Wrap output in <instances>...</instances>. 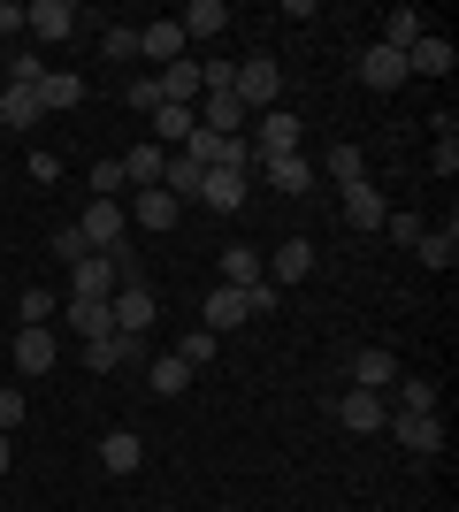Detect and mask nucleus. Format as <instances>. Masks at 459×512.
I'll list each match as a JSON object with an SVG mask.
<instances>
[{
    "instance_id": "nucleus-1",
    "label": "nucleus",
    "mask_w": 459,
    "mask_h": 512,
    "mask_svg": "<svg viewBox=\"0 0 459 512\" xmlns=\"http://www.w3.org/2000/svg\"><path fill=\"white\" fill-rule=\"evenodd\" d=\"M238 107L245 115H268V107H284V69H276V54H245L238 62Z\"/></svg>"
},
{
    "instance_id": "nucleus-2",
    "label": "nucleus",
    "mask_w": 459,
    "mask_h": 512,
    "mask_svg": "<svg viewBox=\"0 0 459 512\" xmlns=\"http://www.w3.org/2000/svg\"><path fill=\"white\" fill-rule=\"evenodd\" d=\"M77 237H85V253H108V245H123V237H131V214H123V199H92V207L77 214Z\"/></svg>"
},
{
    "instance_id": "nucleus-3",
    "label": "nucleus",
    "mask_w": 459,
    "mask_h": 512,
    "mask_svg": "<svg viewBox=\"0 0 459 512\" xmlns=\"http://www.w3.org/2000/svg\"><path fill=\"white\" fill-rule=\"evenodd\" d=\"M306 146V123L291 115V107H268L261 115V138H253V161H284V153Z\"/></svg>"
},
{
    "instance_id": "nucleus-4",
    "label": "nucleus",
    "mask_w": 459,
    "mask_h": 512,
    "mask_svg": "<svg viewBox=\"0 0 459 512\" xmlns=\"http://www.w3.org/2000/svg\"><path fill=\"white\" fill-rule=\"evenodd\" d=\"M383 421H391L383 390H360V383H352L345 398H337V428H352V436H383Z\"/></svg>"
},
{
    "instance_id": "nucleus-5",
    "label": "nucleus",
    "mask_w": 459,
    "mask_h": 512,
    "mask_svg": "<svg viewBox=\"0 0 459 512\" xmlns=\"http://www.w3.org/2000/svg\"><path fill=\"white\" fill-rule=\"evenodd\" d=\"M383 428H391L414 459H437V451H444V413H391Z\"/></svg>"
},
{
    "instance_id": "nucleus-6",
    "label": "nucleus",
    "mask_w": 459,
    "mask_h": 512,
    "mask_svg": "<svg viewBox=\"0 0 459 512\" xmlns=\"http://www.w3.org/2000/svg\"><path fill=\"white\" fill-rule=\"evenodd\" d=\"M108 314H115V329H123V337H146L153 314H161V299H153L146 283H123V291L108 299Z\"/></svg>"
},
{
    "instance_id": "nucleus-7",
    "label": "nucleus",
    "mask_w": 459,
    "mask_h": 512,
    "mask_svg": "<svg viewBox=\"0 0 459 512\" xmlns=\"http://www.w3.org/2000/svg\"><path fill=\"white\" fill-rule=\"evenodd\" d=\"M23 31L39 46H62L69 31H77V8H69V0H31V8H23Z\"/></svg>"
},
{
    "instance_id": "nucleus-8",
    "label": "nucleus",
    "mask_w": 459,
    "mask_h": 512,
    "mask_svg": "<svg viewBox=\"0 0 459 512\" xmlns=\"http://www.w3.org/2000/svg\"><path fill=\"white\" fill-rule=\"evenodd\" d=\"M360 85H368V92H398V85H414V77H406V54L375 39L368 54H360Z\"/></svg>"
},
{
    "instance_id": "nucleus-9",
    "label": "nucleus",
    "mask_w": 459,
    "mask_h": 512,
    "mask_svg": "<svg viewBox=\"0 0 459 512\" xmlns=\"http://www.w3.org/2000/svg\"><path fill=\"white\" fill-rule=\"evenodd\" d=\"M54 360H62L54 329H46V321H23V329H16V375H46Z\"/></svg>"
},
{
    "instance_id": "nucleus-10",
    "label": "nucleus",
    "mask_w": 459,
    "mask_h": 512,
    "mask_svg": "<svg viewBox=\"0 0 459 512\" xmlns=\"http://www.w3.org/2000/svg\"><path fill=\"white\" fill-rule=\"evenodd\" d=\"M245 199H253V176H230V169H207V176H199V207L238 214Z\"/></svg>"
},
{
    "instance_id": "nucleus-11",
    "label": "nucleus",
    "mask_w": 459,
    "mask_h": 512,
    "mask_svg": "<svg viewBox=\"0 0 459 512\" xmlns=\"http://www.w3.org/2000/svg\"><path fill=\"white\" fill-rule=\"evenodd\" d=\"M253 176H268V192H284V199H306V192H314V161H306V153H284V161H261Z\"/></svg>"
},
{
    "instance_id": "nucleus-12",
    "label": "nucleus",
    "mask_w": 459,
    "mask_h": 512,
    "mask_svg": "<svg viewBox=\"0 0 459 512\" xmlns=\"http://www.w3.org/2000/svg\"><path fill=\"white\" fill-rule=\"evenodd\" d=\"M138 352H146V337H123V329H108V337H92V344H85V367H92V375H115V367H131Z\"/></svg>"
},
{
    "instance_id": "nucleus-13",
    "label": "nucleus",
    "mask_w": 459,
    "mask_h": 512,
    "mask_svg": "<svg viewBox=\"0 0 459 512\" xmlns=\"http://www.w3.org/2000/svg\"><path fill=\"white\" fill-rule=\"evenodd\" d=\"M406 77H452V39H444V31H421V39L406 46Z\"/></svg>"
},
{
    "instance_id": "nucleus-14",
    "label": "nucleus",
    "mask_w": 459,
    "mask_h": 512,
    "mask_svg": "<svg viewBox=\"0 0 459 512\" xmlns=\"http://www.w3.org/2000/svg\"><path fill=\"white\" fill-rule=\"evenodd\" d=\"M314 276V245H306V237H284V245H276V260H268V283H276V291H291V283H306Z\"/></svg>"
},
{
    "instance_id": "nucleus-15",
    "label": "nucleus",
    "mask_w": 459,
    "mask_h": 512,
    "mask_svg": "<svg viewBox=\"0 0 459 512\" xmlns=\"http://www.w3.org/2000/svg\"><path fill=\"white\" fill-rule=\"evenodd\" d=\"M138 222V230H176V222H184V199H169L161 192V184H146V192H138V207H123Z\"/></svg>"
},
{
    "instance_id": "nucleus-16",
    "label": "nucleus",
    "mask_w": 459,
    "mask_h": 512,
    "mask_svg": "<svg viewBox=\"0 0 459 512\" xmlns=\"http://www.w3.org/2000/svg\"><path fill=\"white\" fill-rule=\"evenodd\" d=\"M352 383H360V390H391V383H398V352H391V344L352 352Z\"/></svg>"
},
{
    "instance_id": "nucleus-17",
    "label": "nucleus",
    "mask_w": 459,
    "mask_h": 512,
    "mask_svg": "<svg viewBox=\"0 0 459 512\" xmlns=\"http://www.w3.org/2000/svg\"><path fill=\"white\" fill-rule=\"evenodd\" d=\"M138 54H146V62H184V54H192V46H184V23H146V31H138Z\"/></svg>"
},
{
    "instance_id": "nucleus-18",
    "label": "nucleus",
    "mask_w": 459,
    "mask_h": 512,
    "mask_svg": "<svg viewBox=\"0 0 459 512\" xmlns=\"http://www.w3.org/2000/svg\"><path fill=\"white\" fill-rule=\"evenodd\" d=\"M146 123H153V146L169 153V146H184V138L199 130V107H169V100H161V107L146 115Z\"/></svg>"
},
{
    "instance_id": "nucleus-19",
    "label": "nucleus",
    "mask_w": 459,
    "mask_h": 512,
    "mask_svg": "<svg viewBox=\"0 0 459 512\" xmlns=\"http://www.w3.org/2000/svg\"><path fill=\"white\" fill-rule=\"evenodd\" d=\"M115 291H123V283H115V268H108L100 253L77 260V276H69V299H115Z\"/></svg>"
},
{
    "instance_id": "nucleus-20",
    "label": "nucleus",
    "mask_w": 459,
    "mask_h": 512,
    "mask_svg": "<svg viewBox=\"0 0 459 512\" xmlns=\"http://www.w3.org/2000/svg\"><path fill=\"white\" fill-rule=\"evenodd\" d=\"M176 23H184V46L192 39H222V31H230V0H192Z\"/></svg>"
},
{
    "instance_id": "nucleus-21",
    "label": "nucleus",
    "mask_w": 459,
    "mask_h": 512,
    "mask_svg": "<svg viewBox=\"0 0 459 512\" xmlns=\"http://www.w3.org/2000/svg\"><path fill=\"white\" fill-rule=\"evenodd\" d=\"M199 130H215V138H238V130H245L238 92H207V100H199Z\"/></svg>"
},
{
    "instance_id": "nucleus-22",
    "label": "nucleus",
    "mask_w": 459,
    "mask_h": 512,
    "mask_svg": "<svg viewBox=\"0 0 459 512\" xmlns=\"http://www.w3.org/2000/svg\"><path fill=\"white\" fill-rule=\"evenodd\" d=\"M345 222L352 230H383V222H391L383 192H375V184H345Z\"/></svg>"
},
{
    "instance_id": "nucleus-23",
    "label": "nucleus",
    "mask_w": 459,
    "mask_h": 512,
    "mask_svg": "<svg viewBox=\"0 0 459 512\" xmlns=\"http://www.w3.org/2000/svg\"><path fill=\"white\" fill-rule=\"evenodd\" d=\"M414 253H421V268H437V276H444V268H459V222L444 214V230H421Z\"/></svg>"
},
{
    "instance_id": "nucleus-24",
    "label": "nucleus",
    "mask_w": 459,
    "mask_h": 512,
    "mask_svg": "<svg viewBox=\"0 0 459 512\" xmlns=\"http://www.w3.org/2000/svg\"><path fill=\"white\" fill-rule=\"evenodd\" d=\"M153 85H161V100H169V107H199V62L184 54V62H169Z\"/></svg>"
},
{
    "instance_id": "nucleus-25",
    "label": "nucleus",
    "mask_w": 459,
    "mask_h": 512,
    "mask_svg": "<svg viewBox=\"0 0 459 512\" xmlns=\"http://www.w3.org/2000/svg\"><path fill=\"white\" fill-rule=\"evenodd\" d=\"M100 467L108 474H138L146 467V444H138L131 428H115V436H100Z\"/></svg>"
},
{
    "instance_id": "nucleus-26",
    "label": "nucleus",
    "mask_w": 459,
    "mask_h": 512,
    "mask_svg": "<svg viewBox=\"0 0 459 512\" xmlns=\"http://www.w3.org/2000/svg\"><path fill=\"white\" fill-rule=\"evenodd\" d=\"M199 176H207V169H199L192 153H169V161H161V192L192 207V199H199Z\"/></svg>"
},
{
    "instance_id": "nucleus-27",
    "label": "nucleus",
    "mask_w": 459,
    "mask_h": 512,
    "mask_svg": "<svg viewBox=\"0 0 459 512\" xmlns=\"http://www.w3.org/2000/svg\"><path fill=\"white\" fill-rule=\"evenodd\" d=\"M253 321V306H245V291H230V283H215L207 291V329H245Z\"/></svg>"
},
{
    "instance_id": "nucleus-28",
    "label": "nucleus",
    "mask_w": 459,
    "mask_h": 512,
    "mask_svg": "<svg viewBox=\"0 0 459 512\" xmlns=\"http://www.w3.org/2000/svg\"><path fill=\"white\" fill-rule=\"evenodd\" d=\"M215 268H222V283H230V291H253V283H268V276H261V253H253V245H230Z\"/></svg>"
},
{
    "instance_id": "nucleus-29",
    "label": "nucleus",
    "mask_w": 459,
    "mask_h": 512,
    "mask_svg": "<svg viewBox=\"0 0 459 512\" xmlns=\"http://www.w3.org/2000/svg\"><path fill=\"white\" fill-rule=\"evenodd\" d=\"M146 390L153 398H184V390H192V367L176 360V352H161V360L146 367Z\"/></svg>"
},
{
    "instance_id": "nucleus-30",
    "label": "nucleus",
    "mask_w": 459,
    "mask_h": 512,
    "mask_svg": "<svg viewBox=\"0 0 459 512\" xmlns=\"http://www.w3.org/2000/svg\"><path fill=\"white\" fill-rule=\"evenodd\" d=\"M69 329H77V337H108L115 329V314H108V299H69Z\"/></svg>"
},
{
    "instance_id": "nucleus-31",
    "label": "nucleus",
    "mask_w": 459,
    "mask_h": 512,
    "mask_svg": "<svg viewBox=\"0 0 459 512\" xmlns=\"http://www.w3.org/2000/svg\"><path fill=\"white\" fill-rule=\"evenodd\" d=\"M39 77H46V54H39V46H16V62H8L0 85H8V92H39Z\"/></svg>"
},
{
    "instance_id": "nucleus-32",
    "label": "nucleus",
    "mask_w": 459,
    "mask_h": 512,
    "mask_svg": "<svg viewBox=\"0 0 459 512\" xmlns=\"http://www.w3.org/2000/svg\"><path fill=\"white\" fill-rule=\"evenodd\" d=\"M161 161H169L161 146H131V153H123V184H138V192H146V184H161Z\"/></svg>"
},
{
    "instance_id": "nucleus-33",
    "label": "nucleus",
    "mask_w": 459,
    "mask_h": 512,
    "mask_svg": "<svg viewBox=\"0 0 459 512\" xmlns=\"http://www.w3.org/2000/svg\"><path fill=\"white\" fill-rule=\"evenodd\" d=\"M421 31H429V16H421V8H391V16H383V46H398V54H406Z\"/></svg>"
},
{
    "instance_id": "nucleus-34",
    "label": "nucleus",
    "mask_w": 459,
    "mask_h": 512,
    "mask_svg": "<svg viewBox=\"0 0 459 512\" xmlns=\"http://www.w3.org/2000/svg\"><path fill=\"white\" fill-rule=\"evenodd\" d=\"M85 100V77H69V69H46L39 77V107H77Z\"/></svg>"
},
{
    "instance_id": "nucleus-35",
    "label": "nucleus",
    "mask_w": 459,
    "mask_h": 512,
    "mask_svg": "<svg viewBox=\"0 0 459 512\" xmlns=\"http://www.w3.org/2000/svg\"><path fill=\"white\" fill-rule=\"evenodd\" d=\"M39 115H46L39 92H8V85H0V123H8V130H31Z\"/></svg>"
},
{
    "instance_id": "nucleus-36",
    "label": "nucleus",
    "mask_w": 459,
    "mask_h": 512,
    "mask_svg": "<svg viewBox=\"0 0 459 512\" xmlns=\"http://www.w3.org/2000/svg\"><path fill=\"white\" fill-rule=\"evenodd\" d=\"M329 176L337 184H368V146H329Z\"/></svg>"
},
{
    "instance_id": "nucleus-37",
    "label": "nucleus",
    "mask_w": 459,
    "mask_h": 512,
    "mask_svg": "<svg viewBox=\"0 0 459 512\" xmlns=\"http://www.w3.org/2000/svg\"><path fill=\"white\" fill-rule=\"evenodd\" d=\"M398 413H437V383H421V375H398Z\"/></svg>"
},
{
    "instance_id": "nucleus-38",
    "label": "nucleus",
    "mask_w": 459,
    "mask_h": 512,
    "mask_svg": "<svg viewBox=\"0 0 459 512\" xmlns=\"http://www.w3.org/2000/svg\"><path fill=\"white\" fill-rule=\"evenodd\" d=\"M215 352H222V337H215V329H192V337L176 344V360L192 367V375H199V367H207V360H215Z\"/></svg>"
},
{
    "instance_id": "nucleus-39",
    "label": "nucleus",
    "mask_w": 459,
    "mask_h": 512,
    "mask_svg": "<svg viewBox=\"0 0 459 512\" xmlns=\"http://www.w3.org/2000/svg\"><path fill=\"white\" fill-rule=\"evenodd\" d=\"M429 169H437V176H452V169H459V130H452V115L437 123V146H429Z\"/></svg>"
},
{
    "instance_id": "nucleus-40",
    "label": "nucleus",
    "mask_w": 459,
    "mask_h": 512,
    "mask_svg": "<svg viewBox=\"0 0 459 512\" xmlns=\"http://www.w3.org/2000/svg\"><path fill=\"white\" fill-rule=\"evenodd\" d=\"M100 54H108V62H131V54H138V31H131V23H108V31H100Z\"/></svg>"
},
{
    "instance_id": "nucleus-41",
    "label": "nucleus",
    "mask_w": 459,
    "mask_h": 512,
    "mask_svg": "<svg viewBox=\"0 0 459 512\" xmlns=\"http://www.w3.org/2000/svg\"><path fill=\"white\" fill-rule=\"evenodd\" d=\"M123 107H131V115H153V107H161V85H153V77H138V85H123Z\"/></svg>"
},
{
    "instance_id": "nucleus-42",
    "label": "nucleus",
    "mask_w": 459,
    "mask_h": 512,
    "mask_svg": "<svg viewBox=\"0 0 459 512\" xmlns=\"http://www.w3.org/2000/svg\"><path fill=\"white\" fill-rule=\"evenodd\" d=\"M123 192V161H100V169H92V199H115Z\"/></svg>"
},
{
    "instance_id": "nucleus-43",
    "label": "nucleus",
    "mask_w": 459,
    "mask_h": 512,
    "mask_svg": "<svg viewBox=\"0 0 459 512\" xmlns=\"http://www.w3.org/2000/svg\"><path fill=\"white\" fill-rule=\"evenodd\" d=\"M383 230H391L398 245H421V230H429V222H421V214H391V222H383Z\"/></svg>"
},
{
    "instance_id": "nucleus-44",
    "label": "nucleus",
    "mask_w": 459,
    "mask_h": 512,
    "mask_svg": "<svg viewBox=\"0 0 459 512\" xmlns=\"http://www.w3.org/2000/svg\"><path fill=\"white\" fill-rule=\"evenodd\" d=\"M23 428V390H0V436H16Z\"/></svg>"
},
{
    "instance_id": "nucleus-45",
    "label": "nucleus",
    "mask_w": 459,
    "mask_h": 512,
    "mask_svg": "<svg viewBox=\"0 0 459 512\" xmlns=\"http://www.w3.org/2000/svg\"><path fill=\"white\" fill-rule=\"evenodd\" d=\"M54 314V291H39V283H31V291H23V321H46Z\"/></svg>"
},
{
    "instance_id": "nucleus-46",
    "label": "nucleus",
    "mask_w": 459,
    "mask_h": 512,
    "mask_svg": "<svg viewBox=\"0 0 459 512\" xmlns=\"http://www.w3.org/2000/svg\"><path fill=\"white\" fill-rule=\"evenodd\" d=\"M16 31H23V8H16V0H0V39H16Z\"/></svg>"
},
{
    "instance_id": "nucleus-47",
    "label": "nucleus",
    "mask_w": 459,
    "mask_h": 512,
    "mask_svg": "<svg viewBox=\"0 0 459 512\" xmlns=\"http://www.w3.org/2000/svg\"><path fill=\"white\" fill-rule=\"evenodd\" d=\"M16 467V436H0V474Z\"/></svg>"
}]
</instances>
